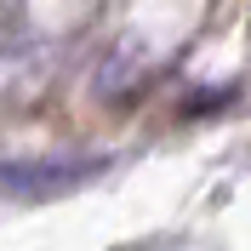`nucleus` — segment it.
Returning a JSON list of instances; mask_svg holds the SVG:
<instances>
[{
    "label": "nucleus",
    "instance_id": "1",
    "mask_svg": "<svg viewBox=\"0 0 251 251\" xmlns=\"http://www.w3.org/2000/svg\"><path fill=\"white\" fill-rule=\"evenodd\" d=\"M97 160H29V166H0V194L17 200H40V194H63L80 177H92Z\"/></svg>",
    "mask_w": 251,
    "mask_h": 251
}]
</instances>
